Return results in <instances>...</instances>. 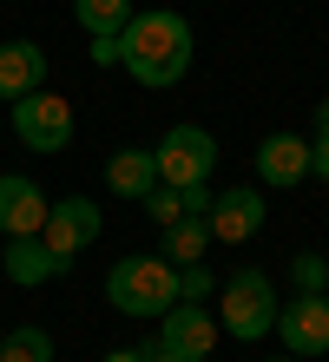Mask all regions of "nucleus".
I'll list each match as a JSON object with an SVG mask.
<instances>
[{"instance_id": "obj_1", "label": "nucleus", "mask_w": 329, "mask_h": 362, "mask_svg": "<svg viewBox=\"0 0 329 362\" xmlns=\"http://www.w3.org/2000/svg\"><path fill=\"white\" fill-rule=\"evenodd\" d=\"M191 53H197V33H191V20L171 13V7L132 13L125 33H119V66L139 79V86H178L191 73Z\"/></svg>"}, {"instance_id": "obj_2", "label": "nucleus", "mask_w": 329, "mask_h": 362, "mask_svg": "<svg viewBox=\"0 0 329 362\" xmlns=\"http://www.w3.org/2000/svg\"><path fill=\"white\" fill-rule=\"evenodd\" d=\"M105 296H112L119 316H165L178 303V264L165 257H125L105 276Z\"/></svg>"}, {"instance_id": "obj_11", "label": "nucleus", "mask_w": 329, "mask_h": 362, "mask_svg": "<svg viewBox=\"0 0 329 362\" xmlns=\"http://www.w3.org/2000/svg\"><path fill=\"white\" fill-rule=\"evenodd\" d=\"M47 86V53L33 47V40H7L0 47V99H27V93H40Z\"/></svg>"}, {"instance_id": "obj_21", "label": "nucleus", "mask_w": 329, "mask_h": 362, "mask_svg": "<svg viewBox=\"0 0 329 362\" xmlns=\"http://www.w3.org/2000/svg\"><path fill=\"white\" fill-rule=\"evenodd\" d=\"M310 178L329 185V132H316V145H310Z\"/></svg>"}, {"instance_id": "obj_23", "label": "nucleus", "mask_w": 329, "mask_h": 362, "mask_svg": "<svg viewBox=\"0 0 329 362\" xmlns=\"http://www.w3.org/2000/svg\"><path fill=\"white\" fill-rule=\"evenodd\" d=\"M105 362H145V349H112Z\"/></svg>"}, {"instance_id": "obj_19", "label": "nucleus", "mask_w": 329, "mask_h": 362, "mask_svg": "<svg viewBox=\"0 0 329 362\" xmlns=\"http://www.w3.org/2000/svg\"><path fill=\"white\" fill-rule=\"evenodd\" d=\"M178 303H211V270L204 264H178Z\"/></svg>"}, {"instance_id": "obj_10", "label": "nucleus", "mask_w": 329, "mask_h": 362, "mask_svg": "<svg viewBox=\"0 0 329 362\" xmlns=\"http://www.w3.org/2000/svg\"><path fill=\"white\" fill-rule=\"evenodd\" d=\"M40 224H47L40 185L20 178V172H0V230H7V238H40Z\"/></svg>"}, {"instance_id": "obj_5", "label": "nucleus", "mask_w": 329, "mask_h": 362, "mask_svg": "<svg viewBox=\"0 0 329 362\" xmlns=\"http://www.w3.org/2000/svg\"><path fill=\"white\" fill-rule=\"evenodd\" d=\"M13 132H20L27 152H66V145H73V105L40 86L27 99H13Z\"/></svg>"}, {"instance_id": "obj_18", "label": "nucleus", "mask_w": 329, "mask_h": 362, "mask_svg": "<svg viewBox=\"0 0 329 362\" xmlns=\"http://www.w3.org/2000/svg\"><path fill=\"white\" fill-rule=\"evenodd\" d=\"M145 218H151V224H178V218H185V198H178L171 185L145 191Z\"/></svg>"}, {"instance_id": "obj_6", "label": "nucleus", "mask_w": 329, "mask_h": 362, "mask_svg": "<svg viewBox=\"0 0 329 362\" xmlns=\"http://www.w3.org/2000/svg\"><path fill=\"white\" fill-rule=\"evenodd\" d=\"M277 336H283V349L290 356H329V296L323 290H296V303H277V323H270Z\"/></svg>"}, {"instance_id": "obj_3", "label": "nucleus", "mask_w": 329, "mask_h": 362, "mask_svg": "<svg viewBox=\"0 0 329 362\" xmlns=\"http://www.w3.org/2000/svg\"><path fill=\"white\" fill-rule=\"evenodd\" d=\"M277 323V290L263 270H237L224 290H217V329L237 336V343H257V336H270Z\"/></svg>"}, {"instance_id": "obj_8", "label": "nucleus", "mask_w": 329, "mask_h": 362, "mask_svg": "<svg viewBox=\"0 0 329 362\" xmlns=\"http://www.w3.org/2000/svg\"><path fill=\"white\" fill-rule=\"evenodd\" d=\"M40 238H47V250H59V257L73 264L79 250L99 238V211H93V198H59V204H47Z\"/></svg>"}, {"instance_id": "obj_4", "label": "nucleus", "mask_w": 329, "mask_h": 362, "mask_svg": "<svg viewBox=\"0 0 329 362\" xmlns=\"http://www.w3.org/2000/svg\"><path fill=\"white\" fill-rule=\"evenodd\" d=\"M151 158H158V185H171V191L211 185V172H217V139L204 132V125H171Z\"/></svg>"}, {"instance_id": "obj_9", "label": "nucleus", "mask_w": 329, "mask_h": 362, "mask_svg": "<svg viewBox=\"0 0 329 362\" xmlns=\"http://www.w3.org/2000/svg\"><path fill=\"white\" fill-rule=\"evenodd\" d=\"M263 218H270V204H263L250 185L217 191V198H211V211H204L211 238H224V244H244V238H257V230H263Z\"/></svg>"}, {"instance_id": "obj_24", "label": "nucleus", "mask_w": 329, "mask_h": 362, "mask_svg": "<svg viewBox=\"0 0 329 362\" xmlns=\"http://www.w3.org/2000/svg\"><path fill=\"white\" fill-rule=\"evenodd\" d=\"M145 362H178V356H165V349H158V343H151V349H145Z\"/></svg>"}, {"instance_id": "obj_14", "label": "nucleus", "mask_w": 329, "mask_h": 362, "mask_svg": "<svg viewBox=\"0 0 329 362\" xmlns=\"http://www.w3.org/2000/svg\"><path fill=\"white\" fill-rule=\"evenodd\" d=\"M105 185H112L119 198H139L145 204V191H158V158L139 152V145H125V152L105 158Z\"/></svg>"}, {"instance_id": "obj_13", "label": "nucleus", "mask_w": 329, "mask_h": 362, "mask_svg": "<svg viewBox=\"0 0 329 362\" xmlns=\"http://www.w3.org/2000/svg\"><path fill=\"white\" fill-rule=\"evenodd\" d=\"M0 264H7V276H13V284H27V290L66 276V257L47 250V238H7V257H0Z\"/></svg>"}, {"instance_id": "obj_7", "label": "nucleus", "mask_w": 329, "mask_h": 362, "mask_svg": "<svg viewBox=\"0 0 329 362\" xmlns=\"http://www.w3.org/2000/svg\"><path fill=\"white\" fill-rule=\"evenodd\" d=\"M217 336H224V329H217V316L204 303H171L158 316V349L178 356V362H204L217 349Z\"/></svg>"}, {"instance_id": "obj_25", "label": "nucleus", "mask_w": 329, "mask_h": 362, "mask_svg": "<svg viewBox=\"0 0 329 362\" xmlns=\"http://www.w3.org/2000/svg\"><path fill=\"white\" fill-rule=\"evenodd\" d=\"M316 132H329V99H323V105H316Z\"/></svg>"}, {"instance_id": "obj_16", "label": "nucleus", "mask_w": 329, "mask_h": 362, "mask_svg": "<svg viewBox=\"0 0 329 362\" xmlns=\"http://www.w3.org/2000/svg\"><path fill=\"white\" fill-rule=\"evenodd\" d=\"M73 13H79V27L99 40V33H125L132 0H73Z\"/></svg>"}, {"instance_id": "obj_15", "label": "nucleus", "mask_w": 329, "mask_h": 362, "mask_svg": "<svg viewBox=\"0 0 329 362\" xmlns=\"http://www.w3.org/2000/svg\"><path fill=\"white\" fill-rule=\"evenodd\" d=\"M204 244H211V224L204 218H178V224H165V250L158 257L165 264H204Z\"/></svg>"}, {"instance_id": "obj_22", "label": "nucleus", "mask_w": 329, "mask_h": 362, "mask_svg": "<svg viewBox=\"0 0 329 362\" xmlns=\"http://www.w3.org/2000/svg\"><path fill=\"white\" fill-rule=\"evenodd\" d=\"M93 59H99V66H119V33H99L93 40Z\"/></svg>"}, {"instance_id": "obj_17", "label": "nucleus", "mask_w": 329, "mask_h": 362, "mask_svg": "<svg viewBox=\"0 0 329 362\" xmlns=\"http://www.w3.org/2000/svg\"><path fill=\"white\" fill-rule=\"evenodd\" d=\"M0 362H53V336L33 329V323H20V329L0 336Z\"/></svg>"}, {"instance_id": "obj_20", "label": "nucleus", "mask_w": 329, "mask_h": 362, "mask_svg": "<svg viewBox=\"0 0 329 362\" xmlns=\"http://www.w3.org/2000/svg\"><path fill=\"white\" fill-rule=\"evenodd\" d=\"M290 276H296V290H323L329 284V264L316 257V250H303V257H290Z\"/></svg>"}, {"instance_id": "obj_26", "label": "nucleus", "mask_w": 329, "mask_h": 362, "mask_svg": "<svg viewBox=\"0 0 329 362\" xmlns=\"http://www.w3.org/2000/svg\"><path fill=\"white\" fill-rule=\"evenodd\" d=\"M277 362H303V356H277Z\"/></svg>"}, {"instance_id": "obj_12", "label": "nucleus", "mask_w": 329, "mask_h": 362, "mask_svg": "<svg viewBox=\"0 0 329 362\" xmlns=\"http://www.w3.org/2000/svg\"><path fill=\"white\" fill-rule=\"evenodd\" d=\"M257 178L263 185H303L310 178V145H303L296 132H270L257 145Z\"/></svg>"}]
</instances>
